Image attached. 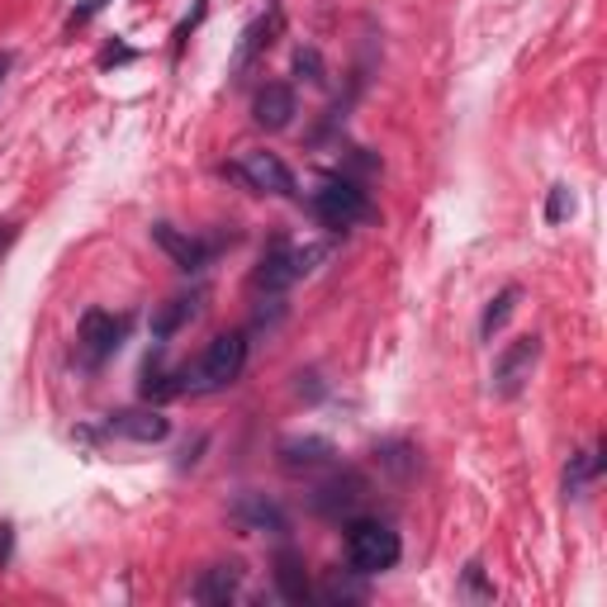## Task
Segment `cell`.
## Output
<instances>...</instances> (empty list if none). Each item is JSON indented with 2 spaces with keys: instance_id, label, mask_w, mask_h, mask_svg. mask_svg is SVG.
<instances>
[{
  "instance_id": "1",
  "label": "cell",
  "mask_w": 607,
  "mask_h": 607,
  "mask_svg": "<svg viewBox=\"0 0 607 607\" xmlns=\"http://www.w3.org/2000/svg\"><path fill=\"white\" fill-rule=\"evenodd\" d=\"M242 370H248V338L242 332H224V338L204 346L195 366L180 370V394H218L228 384H238Z\"/></svg>"
},
{
  "instance_id": "2",
  "label": "cell",
  "mask_w": 607,
  "mask_h": 607,
  "mask_svg": "<svg viewBox=\"0 0 607 607\" xmlns=\"http://www.w3.org/2000/svg\"><path fill=\"white\" fill-rule=\"evenodd\" d=\"M399 555H404V541H399L390 522L346 518V565H352V574H361V579L384 574L399 565Z\"/></svg>"
},
{
  "instance_id": "3",
  "label": "cell",
  "mask_w": 607,
  "mask_h": 607,
  "mask_svg": "<svg viewBox=\"0 0 607 607\" xmlns=\"http://www.w3.org/2000/svg\"><path fill=\"white\" fill-rule=\"evenodd\" d=\"M323 256H328V248H323V242H290V238H280V242H270L266 256L256 262L252 286L266 290V294H280V290L300 286L304 276H314Z\"/></svg>"
},
{
  "instance_id": "4",
  "label": "cell",
  "mask_w": 607,
  "mask_h": 607,
  "mask_svg": "<svg viewBox=\"0 0 607 607\" xmlns=\"http://www.w3.org/2000/svg\"><path fill=\"white\" fill-rule=\"evenodd\" d=\"M314 214H318L323 228L346 232V228L370 224V218H376V204H370V195L356 186V180L332 176V180H323V186L314 190Z\"/></svg>"
},
{
  "instance_id": "5",
  "label": "cell",
  "mask_w": 607,
  "mask_h": 607,
  "mask_svg": "<svg viewBox=\"0 0 607 607\" xmlns=\"http://www.w3.org/2000/svg\"><path fill=\"white\" fill-rule=\"evenodd\" d=\"M224 176L242 180V186L256 190V195H280V200L300 195V180H294V172L276 157V152H242L232 166H224Z\"/></svg>"
},
{
  "instance_id": "6",
  "label": "cell",
  "mask_w": 607,
  "mask_h": 607,
  "mask_svg": "<svg viewBox=\"0 0 607 607\" xmlns=\"http://www.w3.org/2000/svg\"><path fill=\"white\" fill-rule=\"evenodd\" d=\"M128 338V314H105V308H86L81 323H76V356L81 366H105V361L119 352Z\"/></svg>"
},
{
  "instance_id": "7",
  "label": "cell",
  "mask_w": 607,
  "mask_h": 607,
  "mask_svg": "<svg viewBox=\"0 0 607 607\" xmlns=\"http://www.w3.org/2000/svg\"><path fill=\"white\" fill-rule=\"evenodd\" d=\"M536 361H541V338H536V332H527V338L508 342L494 356V376H489V390H494L498 399H518L527 390V380H532Z\"/></svg>"
},
{
  "instance_id": "8",
  "label": "cell",
  "mask_w": 607,
  "mask_h": 607,
  "mask_svg": "<svg viewBox=\"0 0 607 607\" xmlns=\"http://www.w3.org/2000/svg\"><path fill=\"white\" fill-rule=\"evenodd\" d=\"M294 114H300V100H294V90L286 81H266L256 90L252 100V124L266 128V134H286L294 124Z\"/></svg>"
},
{
  "instance_id": "9",
  "label": "cell",
  "mask_w": 607,
  "mask_h": 607,
  "mask_svg": "<svg viewBox=\"0 0 607 607\" xmlns=\"http://www.w3.org/2000/svg\"><path fill=\"white\" fill-rule=\"evenodd\" d=\"M105 432L152 446V442H166V437H172V418H162V408H124V413H110L105 418Z\"/></svg>"
},
{
  "instance_id": "10",
  "label": "cell",
  "mask_w": 607,
  "mask_h": 607,
  "mask_svg": "<svg viewBox=\"0 0 607 607\" xmlns=\"http://www.w3.org/2000/svg\"><path fill=\"white\" fill-rule=\"evenodd\" d=\"M232 522H238L242 532H270V536L290 532V513L266 494H242L238 503H232Z\"/></svg>"
},
{
  "instance_id": "11",
  "label": "cell",
  "mask_w": 607,
  "mask_h": 607,
  "mask_svg": "<svg viewBox=\"0 0 607 607\" xmlns=\"http://www.w3.org/2000/svg\"><path fill=\"white\" fill-rule=\"evenodd\" d=\"M276 456L290 475H314V470H328V465L338 460V451H332L328 437H286V442L276 446Z\"/></svg>"
},
{
  "instance_id": "12",
  "label": "cell",
  "mask_w": 607,
  "mask_h": 607,
  "mask_svg": "<svg viewBox=\"0 0 607 607\" xmlns=\"http://www.w3.org/2000/svg\"><path fill=\"white\" fill-rule=\"evenodd\" d=\"M361 498H366V484H361V475H338L332 484L314 489V498H308V503H314V513H323V518L342 522V518H356Z\"/></svg>"
},
{
  "instance_id": "13",
  "label": "cell",
  "mask_w": 607,
  "mask_h": 607,
  "mask_svg": "<svg viewBox=\"0 0 607 607\" xmlns=\"http://www.w3.org/2000/svg\"><path fill=\"white\" fill-rule=\"evenodd\" d=\"M280 29H286V10H280L276 0H270L266 15H262V20H252V24H248V34H242L238 53H232V72H248L252 62L262 58L270 43H276V34H280Z\"/></svg>"
},
{
  "instance_id": "14",
  "label": "cell",
  "mask_w": 607,
  "mask_h": 607,
  "mask_svg": "<svg viewBox=\"0 0 607 607\" xmlns=\"http://www.w3.org/2000/svg\"><path fill=\"white\" fill-rule=\"evenodd\" d=\"M152 242H157V248L172 256V262L186 270V276H195V270L210 266V248H204L200 238H190V232L172 228V224H152Z\"/></svg>"
},
{
  "instance_id": "15",
  "label": "cell",
  "mask_w": 607,
  "mask_h": 607,
  "mask_svg": "<svg viewBox=\"0 0 607 607\" xmlns=\"http://www.w3.org/2000/svg\"><path fill=\"white\" fill-rule=\"evenodd\" d=\"M242 593V565H210L195 579V598L200 603H232Z\"/></svg>"
},
{
  "instance_id": "16",
  "label": "cell",
  "mask_w": 607,
  "mask_h": 607,
  "mask_svg": "<svg viewBox=\"0 0 607 607\" xmlns=\"http://www.w3.org/2000/svg\"><path fill=\"white\" fill-rule=\"evenodd\" d=\"M276 589L286 603H308L314 598V584H308V570L294 551H280L276 555Z\"/></svg>"
},
{
  "instance_id": "17",
  "label": "cell",
  "mask_w": 607,
  "mask_h": 607,
  "mask_svg": "<svg viewBox=\"0 0 607 607\" xmlns=\"http://www.w3.org/2000/svg\"><path fill=\"white\" fill-rule=\"evenodd\" d=\"M518 304H522V290L518 286H503L494 300L484 304V314H480V342H494L503 328H508V318L518 314Z\"/></svg>"
},
{
  "instance_id": "18",
  "label": "cell",
  "mask_w": 607,
  "mask_h": 607,
  "mask_svg": "<svg viewBox=\"0 0 607 607\" xmlns=\"http://www.w3.org/2000/svg\"><path fill=\"white\" fill-rule=\"evenodd\" d=\"M195 318V300H166L157 314H152V338L166 342V338H176L186 323Z\"/></svg>"
},
{
  "instance_id": "19",
  "label": "cell",
  "mask_w": 607,
  "mask_h": 607,
  "mask_svg": "<svg viewBox=\"0 0 607 607\" xmlns=\"http://www.w3.org/2000/svg\"><path fill=\"white\" fill-rule=\"evenodd\" d=\"M603 460L593 456V451H579V456H570V465H565V498H584V489L598 480Z\"/></svg>"
},
{
  "instance_id": "20",
  "label": "cell",
  "mask_w": 607,
  "mask_h": 607,
  "mask_svg": "<svg viewBox=\"0 0 607 607\" xmlns=\"http://www.w3.org/2000/svg\"><path fill=\"white\" fill-rule=\"evenodd\" d=\"M314 598H323V603H361V598H366V584H356V579L332 574L323 589H314Z\"/></svg>"
},
{
  "instance_id": "21",
  "label": "cell",
  "mask_w": 607,
  "mask_h": 607,
  "mask_svg": "<svg viewBox=\"0 0 607 607\" xmlns=\"http://www.w3.org/2000/svg\"><path fill=\"white\" fill-rule=\"evenodd\" d=\"M294 76L308 81V86H328V72H323L318 48H300V53H294Z\"/></svg>"
},
{
  "instance_id": "22",
  "label": "cell",
  "mask_w": 607,
  "mask_h": 607,
  "mask_svg": "<svg viewBox=\"0 0 607 607\" xmlns=\"http://www.w3.org/2000/svg\"><path fill=\"white\" fill-rule=\"evenodd\" d=\"M574 214V195L570 186H551V200H546V224H565Z\"/></svg>"
},
{
  "instance_id": "23",
  "label": "cell",
  "mask_w": 607,
  "mask_h": 607,
  "mask_svg": "<svg viewBox=\"0 0 607 607\" xmlns=\"http://www.w3.org/2000/svg\"><path fill=\"white\" fill-rule=\"evenodd\" d=\"M465 593H475V598L494 603V584L484 579V565H465Z\"/></svg>"
},
{
  "instance_id": "24",
  "label": "cell",
  "mask_w": 607,
  "mask_h": 607,
  "mask_svg": "<svg viewBox=\"0 0 607 607\" xmlns=\"http://www.w3.org/2000/svg\"><path fill=\"white\" fill-rule=\"evenodd\" d=\"M110 5V0H86V5L81 10H72V20H67V29H76V24H86L90 15H100V10H105Z\"/></svg>"
},
{
  "instance_id": "25",
  "label": "cell",
  "mask_w": 607,
  "mask_h": 607,
  "mask_svg": "<svg viewBox=\"0 0 607 607\" xmlns=\"http://www.w3.org/2000/svg\"><path fill=\"white\" fill-rule=\"evenodd\" d=\"M10 546H15V527H10V522H0V570L10 565Z\"/></svg>"
},
{
  "instance_id": "26",
  "label": "cell",
  "mask_w": 607,
  "mask_h": 607,
  "mask_svg": "<svg viewBox=\"0 0 607 607\" xmlns=\"http://www.w3.org/2000/svg\"><path fill=\"white\" fill-rule=\"evenodd\" d=\"M15 232H20L15 224H0V252H5V248H10V242H15Z\"/></svg>"
},
{
  "instance_id": "27",
  "label": "cell",
  "mask_w": 607,
  "mask_h": 607,
  "mask_svg": "<svg viewBox=\"0 0 607 607\" xmlns=\"http://www.w3.org/2000/svg\"><path fill=\"white\" fill-rule=\"evenodd\" d=\"M5 72H10V53H0V86H5Z\"/></svg>"
}]
</instances>
